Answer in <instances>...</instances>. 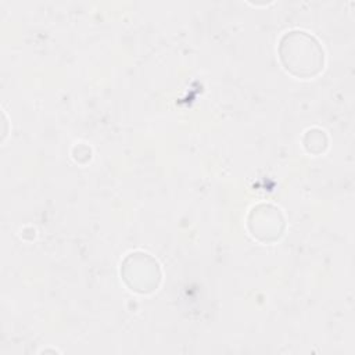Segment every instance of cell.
Returning <instances> with one entry per match:
<instances>
[{"label":"cell","mask_w":355,"mask_h":355,"mask_svg":"<svg viewBox=\"0 0 355 355\" xmlns=\"http://www.w3.org/2000/svg\"><path fill=\"white\" fill-rule=\"evenodd\" d=\"M280 58L294 75L312 76L322 67L323 51L308 33L290 32L280 43Z\"/></svg>","instance_id":"obj_1"}]
</instances>
